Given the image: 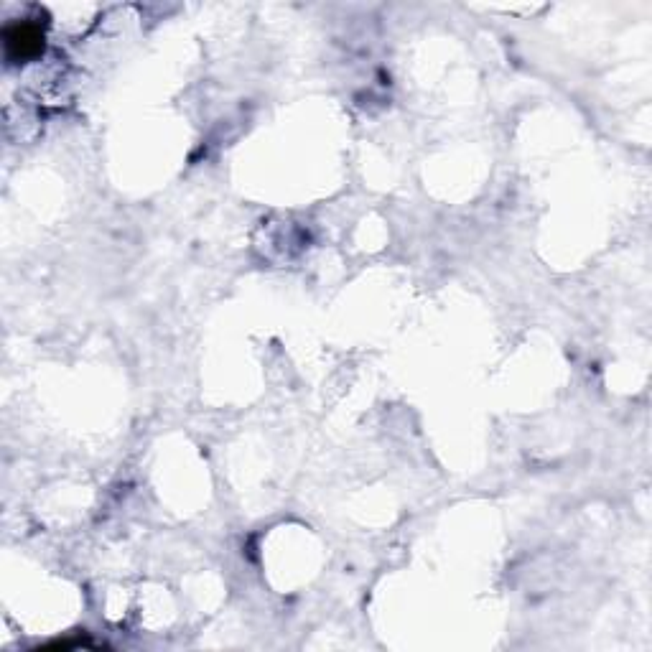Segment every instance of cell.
Instances as JSON below:
<instances>
[{"mask_svg": "<svg viewBox=\"0 0 652 652\" xmlns=\"http://www.w3.org/2000/svg\"><path fill=\"white\" fill-rule=\"evenodd\" d=\"M3 41H6L8 59H13V62L34 59L44 49V34L36 29L34 23H13L3 31Z\"/></svg>", "mask_w": 652, "mask_h": 652, "instance_id": "6da1fadb", "label": "cell"}]
</instances>
